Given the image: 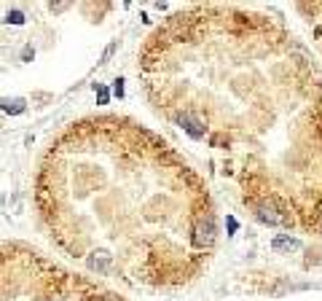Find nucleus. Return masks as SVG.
<instances>
[{"label":"nucleus","instance_id":"f257e3e1","mask_svg":"<svg viewBox=\"0 0 322 301\" xmlns=\"http://www.w3.org/2000/svg\"><path fill=\"white\" fill-rule=\"evenodd\" d=\"M177 124H180V127H183L185 132L191 134V137H196V140H199V137H204V132H207L204 121H201V118H196L193 113H191V110H185L183 116L177 118Z\"/></svg>","mask_w":322,"mask_h":301},{"label":"nucleus","instance_id":"f03ea898","mask_svg":"<svg viewBox=\"0 0 322 301\" xmlns=\"http://www.w3.org/2000/svg\"><path fill=\"white\" fill-rule=\"evenodd\" d=\"M271 248L274 250H288L290 253V250H298L301 245H298V239H293V237H274L271 239Z\"/></svg>","mask_w":322,"mask_h":301},{"label":"nucleus","instance_id":"7ed1b4c3","mask_svg":"<svg viewBox=\"0 0 322 301\" xmlns=\"http://www.w3.org/2000/svg\"><path fill=\"white\" fill-rule=\"evenodd\" d=\"M3 110L16 116V113H22V110H24V100H3Z\"/></svg>","mask_w":322,"mask_h":301},{"label":"nucleus","instance_id":"20e7f679","mask_svg":"<svg viewBox=\"0 0 322 301\" xmlns=\"http://www.w3.org/2000/svg\"><path fill=\"white\" fill-rule=\"evenodd\" d=\"M8 22H14V24H22V22H24V17H22L19 11H11V14H8Z\"/></svg>","mask_w":322,"mask_h":301},{"label":"nucleus","instance_id":"39448f33","mask_svg":"<svg viewBox=\"0 0 322 301\" xmlns=\"http://www.w3.org/2000/svg\"><path fill=\"white\" fill-rule=\"evenodd\" d=\"M115 49H118V43H110V46L105 49V54H102V62H108V59H110V54H113Z\"/></svg>","mask_w":322,"mask_h":301},{"label":"nucleus","instance_id":"423d86ee","mask_svg":"<svg viewBox=\"0 0 322 301\" xmlns=\"http://www.w3.org/2000/svg\"><path fill=\"white\" fill-rule=\"evenodd\" d=\"M97 94H99V105H108V89L97 86Z\"/></svg>","mask_w":322,"mask_h":301},{"label":"nucleus","instance_id":"0eeeda50","mask_svg":"<svg viewBox=\"0 0 322 301\" xmlns=\"http://www.w3.org/2000/svg\"><path fill=\"white\" fill-rule=\"evenodd\" d=\"M121 84H124V81H121V78H118V81H115V86H113L115 97H124V86H121Z\"/></svg>","mask_w":322,"mask_h":301},{"label":"nucleus","instance_id":"6e6552de","mask_svg":"<svg viewBox=\"0 0 322 301\" xmlns=\"http://www.w3.org/2000/svg\"><path fill=\"white\" fill-rule=\"evenodd\" d=\"M22 57H24V59H30V57H32V49H30V46H24V51H22Z\"/></svg>","mask_w":322,"mask_h":301}]
</instances>
